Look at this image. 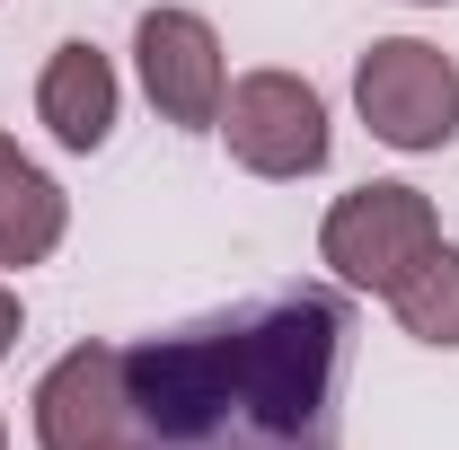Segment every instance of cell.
<instances>
[{
    "mask_svg": "<svg viewBox=\"0 0 459 450\" xmlns=\"http://www.w3.org/2000/svg\"><path fill=\"white\" fill-rule=\"evenodd\" d=\"M344 344L336 291H274L142 336L124 344L133 433L151 450H336Z\"/></svg>",
    "mask_w": 459,
    "mask_h": 450,
    "instance_id": "6da1fadb",
    "label": "cell"
},
{
    "mask_svg": "<svg viewBox=\"0 0 459 450\" xmlns=\"http://www.w3.org/2000/svg\"><path fill=\"white\" fill-rule=\"evenodd\" d=\"M442 247V212H433V195L424 186H398V177H380V186H353L327 203V221H318V256L336 265V282L353 291H398L424 256Z\"/></svg>",
    "mask_w": 459,
    "mask_h": 450,
    "instance_id": "7a4b0ae2",
    "label": "cell"
},
{
    "mask_svg": "<svg viewBox=\"0 0 459 450\" xmlns=\"http://www.w3.org/2000/svg\"><path fill=\"white\" fill-rule=\"evenodd\" d=\"M353 115L371 124V142H389L406 160L451 151L459 142V62L424 36H380L353 62Z\"/></svg>",
    "mask_w": 459,
    "mask_h": 450,
    "instance_id": "3957f363",
    "label": "cell"
},
{
    "mask_svg": "<svg viewBox=\"0 0 459 450\" xmlns=\"http://www.w3.org/2000/svg\"><path fill=\"white\" fill-rule=\"evenodd\" d=\"M230 142V160L247 177H274V186H291V177H318L327 169V98L300 80V71H238L221 98V124H212Z\"/></svg>",
    "mask_w": 459,
    "mask_h": 450,
    "instance_id": "277c9868",
    "label": "cell"
},
{
    "mask_svg": "<svg viewBox=\"0 0 459 450\" xmlns=\"http://www.w3.org/2000/svg\"><path fill=\"white\" fill-rule=\"evenodd\" d=\"M133 62H142L151 107L169 115L177 133H212V124H221L230 62H221V36H212L204 9H142V27H133Z\"/></svg>",
    "mask_w": 459,
    "mask_h": 450,
    "instance_id": "5b68a950",
    "label": "cell"
},
{
    "mask_svg": "<svg viewBox=\"0 0 459 450\" xmlns=\"http://www.w3.org/2000/svg\"><path fill=\"white\" fill-rule=\"evenodd\" d=\"M36 442L45 450H107L133 433V397H124V344H71L54 371L36 380Z\"/></svg>",
    "mask_w": 459,
    "mask_h": 450,
    "instance_id": "8992f818",
    "label": "cell"
},
{
    "mask_svg": "<svg viewBox=\"0 0 459 450\" xmlns=\"http://www.w3.org/2000/svg\"><path fill=\"white\" fill-rule=\"evenodd\" d=\"M115 107H124V80H115V62L89 45V36H71V45H54V62H45V80H36V124L54 133L62 151H107L115 133Z\"/></svg>",
    "mask_w": 459,
    "mask_h": 450,
    "instance_id": "52a82bcc",
    "label": "cell"
},
{
    "mask_svg": "<svg viewBox=\"0 0 459 450\" xmlns=\"http://www.w3.org/2000/svg\"><path fill=\"white\" fill-rule=\"evenodd\" d=\"M62 229H71V195L0 133V274L45 265V256L62 247Z\"/></svg>",
    "mask_w": 459,
    "mask_h": 450,
    "instance_id": "ba28073f",
    "label": "cell"
},
{
    "mask_svg": "<svg viewBox=\"0 0 459 450\" xmlns=\"http://www.w3.org/2000/svg\"><path fill=\"white\" fill-rule=\"evenodd\" d=\"M389 309H398V327L415 344H433V353H459V247L442 238L415 274L389 291Z\"/></svg>",
    "mask_w": 459,
    "mask_h": 450,
    "instance_id": "9c48e42d",
    "label": "cell"
},
{
    "mask_svg": "<svg viewBox=\"0 0 459 450\" xmlns=\"http://www.w3.org/2000/svg\"><path fill=\"white\" fill-rule=\"evenodd\" d=\"M27 336V309H18V291H9V282H0V362H9V344Z\"/></svg>",
    "mask_w": 459,
    "mask_h": 450,
    "instance_id": "30bf717a",
    "label": "cell"
},
{
    "mask_svg": "<svg viewBox=\"0 0 459 450\" xmlns=\"http://www.w3.org/2000/svg\"><path fill=\"white\" fill-rule=\"evenodd\" d=\"M107 450H151V442H142V433H124V442H107Z\"/></svg>",
    "mask_w": 459,
    "mask_h": 450,
    "instance_id": "8fae6325",
    "label": "cell"
},
{
    "mask_svg": "<svg viewBox=\"0 0 459 450\" xmlns=\"http://www.w3.org/2000/svg\"><path fill=\"white\" fill-rule=\"evenodd\" d=\"M406 9H451V0H406Z\"/></svg>",
    "mask_w": 459,
    "mask_h": 450,
    "instance_id": "7c38bea8",
    "label": "cell"
},
{
    "mask_svg": "<svg viewBox=\"0 0 459 450\" xmlns=\"http://www.w3.org/2000/svg\"><path fill=\"white\" fill-rule=\"evenodd\" d=\"M0 450H9V424H0Z\"/></svg>",
    "mask_w": 459,
    "mask_h": 450,
    "instance_id": "4fadbf2b",
    "label": "cell"
}]
</instances>
